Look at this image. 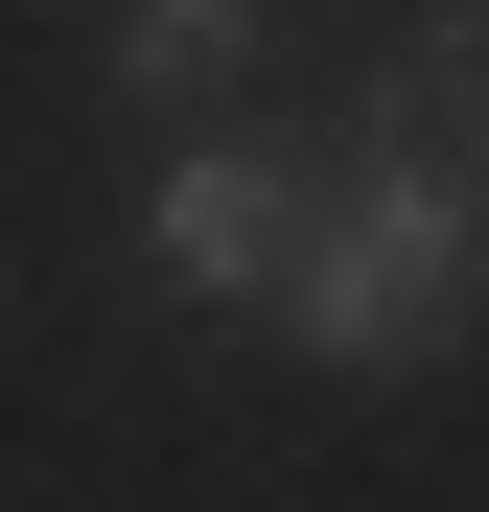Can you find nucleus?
<instances>
[{"label":"nucleus","instance_id":"1","mask_svg":"<svg viewBox=\"0 0 489 512\" xmlns=\"http://www.w3.org/2000/svg\"><path fill=\"white\" fill-rule=\"evenodd\" d=\"M489 303V210H443V187H396V163H350L326 187V256H303V326L350 373H396V350H443V326Z\"/></svg>","mask_w":489,"mask_h":512},{"label":"nucleus","instance_id":"2","mask_svg":"<svg viewBox=\"0 0 489 512\" xmlns=\"http://www.w3.org/2000/svg\"><path fill=\"white\" fill-rule=\"evenodd\" d=\"M163 280L187 303H303V256H326V163H280V140H210V163H163Z\"/></svg>","mask_w":489,"mask_h":512},{"label":"nucleus","instance_id":"3","mask_svg":"<svg viewBox=\"0 0 489 512\" xmlns=\"http://www.w3.org/2000/svg\"><path fill=\"white\" fill-rule=\"evenodd\" d=\"M350 163H396V187H443V210H489V24H420L373 70V117H350Z\"/></svg>","mask_w":489,"mask_h":512},{"label":"nucleus","instance_id":"4","mask_svg":"<svg viewBox=\"0 0 489 512\" xmlns=\"http://www.w3.org/2000/svg\"><path fill=\"white\" fill-rule=\"evenodd\" d=\"M233 47H257V24H233V0H140V24H117V70H140V94H210Z\"/></svg>","mask_w":489,"mask_h":512}]
</instances>
